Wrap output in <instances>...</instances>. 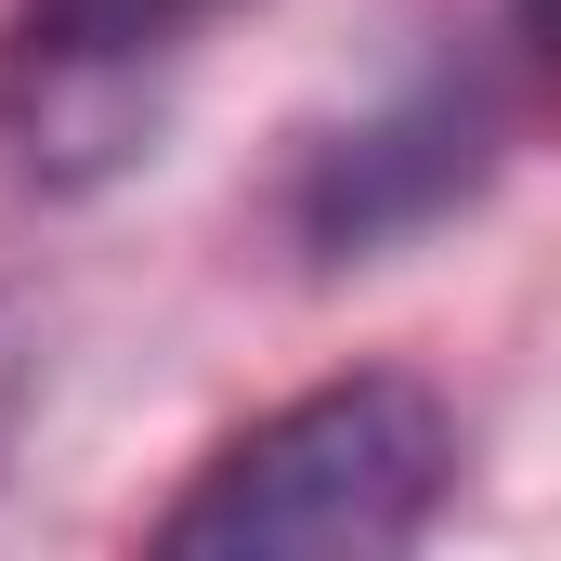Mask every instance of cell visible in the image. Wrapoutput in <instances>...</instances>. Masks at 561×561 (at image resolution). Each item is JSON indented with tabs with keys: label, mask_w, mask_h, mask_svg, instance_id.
Wrapping results in <instances>:
<instances>
[{
	"label": "cell",
	"mask_w": 561,
	"mask_h": 561,
	"mask_svg": "<svg viewBox=\"0 0 561 561\" xmlns=\"http://www.w3.org/2000/svg\"><path fill=\"white\" fill-rule=\"evenodd\" d=\"M236 0H13V131L26 157L79 170L118 157L157 66H183Z\"/></svg>",
	"instance_id": "cell-2"
},
{
	"label": "cell",
	"mask_w": 561,
	"mask_h": 561,
	"mask_svg": "<svg viewBox=\"0 0 561 561\" xmlns=\"http://www.w3.org/2000/svg\"><path fill=\"white\" fill-rule=\"evenodd\" d=\"M457 483V419L431 379H327L275 405L262 431H236L157 523V549L183 561H236V549H300V561H366L431 536Z\"/></svg>",
	"instance_id": "cell-1"
},
{
	"label": "cell",
	"mask_w": 561,
	"mask_h": 561,
	"mask_svg": "<svg viewBox=\"0 0 561 561\" xmlns=\"http://www.w3.org/2000/svg\"><path fill=\"white\" fill-rule=\"evenodd\" d=\"M483 157H496L483 79H419L405 105H379L366 131H340L327 157H313L300 236H313V249H379V236L431 222V209H457V196L483 183Z\"/></svg>",
	"instance_id": "cell-3"
}]
</instances>
